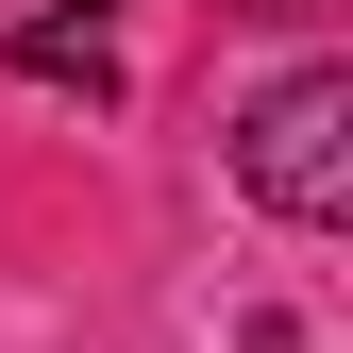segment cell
Returning <instances> with one entry per match:
<instances>
[{
	"label": "cell",
	"mask_w": 353,
	"mask_h": 353,
	"mask_svg": "<svg viewBox=\"0 0 353 353\" xmlns=\"http://www.w3.org/2000/svg\"><path fill=\"white\" fill-rule=\"evenodd\" d=\"M236 185L286 219V236H320L353 219V68H286L270 101L236 118Z\"/></svg>",
	"instance_id": "cell-1"
},
{
	"label": "cell",
	"mask_w": 353,
	"mask_h": 353,
	"mask_svg": "<svg viewBox=\"0 0 353 353\" xmlns=\"http://www.w3.org/2000/svg\"><path fill=\"white\" fill-rule=\"evenodd\" d=\"M0 51H17V84H84V101H118V34H101V0H51V17H17Z\"/></svg>",
	"instance_id": "cell-2"
}]
</instances>
